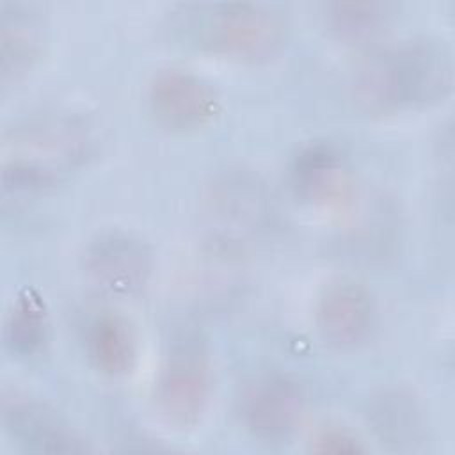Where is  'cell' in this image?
I'll use <instances>...</instances> for the list:
<instances>
[{"mask_svg": "<svg viewBox=\"0 0 455 455\" xmlns=\"http://www.w3.org/2000/svg\"><path fill=\"white\" fill-rule=\"evenodd\" d=\"M146 101L155 123L172 133L201 130L220 112L217 89L197 73L178 66H165L151 75Z\"/></svg>", "mask_w": 455, "mask_h": 455, "instance_id": "5b68a950", "label": "cell"}, {"mask_svg": "<svg viewBox=\"0 0 455 455\" xmlns=\"http://www.w3.org/2000/svg\"><path fill=\"white\" fill-rule=\"evenodd\" d=\"M50 339V315L44 299L34 288H23L12 299L5 322L4 341L7 350L21 359L39 355Z\"/></svg>", "mask_w": 455, "mask_h": 455, "instance_id": "9a60e30c", "label": "cell"}, {"mask_svg": "<svg viewBox=\"0 0 455 455\" xmlns=\"http://www.w3.org/2000/svg\"><path fill=\"white\" fill-rule=\"evenodd\" d=\"M295 196L313 208L339 206L352 190V171L339 146L318 139L302 144L290 164Z\"/></svg>", "mask_w": 455, "mask_h": 455, "instance_id": "30bf717a", "label": "cell"}, {"mask_svg": "<svg viewBox=\"0 0 455 455\" xmlns=\"http://www.w3.org/2000/svg\"><path fill=\"white\" fill-rule=\"evenodd\" d=\"M311 450L316 453H364L366 446L363 441L343 427H325L322 428L311 443Z\"/></svg>", "mask_w": 455, "mask_h": 455, "instance_id": "2e32d148", "label": "cell"}, {"mask_svg": "<svg viewBox=\"0 0 455 455\" xmlns=\"http://www.w3.org/2000/svg\"><path fill=\"white\" fill-rule=\"evenodd\" d=\"M377 322L375 299L366 284L339 277L323 286L315 306V325L320 338L341 350L363 345Z\"/></svg>", "mask_w": 455, "mask_h": 455, "instance_id": "9c48e42d", "label": "cell"}, {"mask_svg": "<svg viewBox=\"0 0 455 455\" xmlns=\"http://www.w3.org/2000/svg\"><path fill=\"white\" fill-rule=\"evenodd\" d=\"M0 416L5 434L23 450L37 453H87L89 439L48 403L16 389H4Z\"/></svg>", "mask_w": 455, "mask_h": 455, "instance_id": "ba28073f", "label": "cell"}, {"mask_svg": "<svg viewBox=\"0 0 455 455\" xmlns=\"http://www.w3.org/2000/svg\"><path fill=\"white\" fill-rule=\"evenodd\" d=\"M84 348L89 364L100 375L121 379L137 364L139 338L126 316L116 311H100L85 325Z\"/></svg>", "mask_w": 455, "mask_h": 455, "instance_id": "4fadbf2b", "label": "cell"}, {"mask_svg": "<svg viewBox=\"0 0 455 455\" xmlns=\"http://www.w3.org/2000/svg\"><path fill=\"white\" fill-rule=\"evenodd\" d=\"M368 421L380 443L414 451L428 441V419L419 398L405 387H387L370 400Z\"/></svg>", "mask_w": 455, "mask_h": 455, "instance_id": "7c38bea8", "label": "cell"}, {"mask_svg": "<svg viewBox=\"0 0 455 455\" xmlns=\"http://www.w3.org/2000/svg\"><path fill=\"white\" fill-rule=\"evenodd\" d=\"M213 393V364L206 345L196 336L171 343L153 386L156 414L176 430L201 423Z\"/></svg>", "mask_w": 455, "mask_h": 455, "instance_id": "277c9868", "label": "cell"}, {"mask_svg": "<svg viewBox=\"0 0 455 455\" xmlns=\"http://www.w3.org/2000/svg\"><path fill=\"white\" fill-rule=\"evenodd\" d=\"M92 149L87 124L64 114L32 117L4 133L2 183L12 194H39L76 169Z\"/></svg>", "mask_w": 455, "mask_h": 455, "instance_id": "7a4b0ae2", "label": "cell"}, {"mask_svg": "<svg viewBox=\"0 0 455 455\" xmlns=\"http://www.w3.org/2000/svg\"><path fill=\"white\" fill-rule=\"evenodd\" d=\"M185 32L203 52L240 64H259L281 53L288 23L263 2H215L183 11Z\"/></svg>", "mask_w": 455, "mask_h": 455, "instance_id": "3957f363", "label": "cell"}, {"mask_svg": "<svg viewBox=\"0 0 455 455\" xmlns=\"http://www.w3.org/2000/svg\"><path fill=\"white\" fill-rule=\"evenodd\" d=\"M453 84L450 48L432 37H411L371 50L357 66L352 94L370 116H389L443 101Z\"/></svg>", "mask_w": 455, "mask_h": 455, "instance_id": "6da1fadb", "label": "cell"}, {"mask_svg": "<svg viewBox=\"0 0 455 455\" xmlns=\"http://www.w3.org/2000/svg\"><path fill=\"white\" fill-rule=\"evenodd\" d=\"M396 14L387 0H334L323 7L327 30L347 44L371 43L382 36Z\"/></svg>", "mask_w": 455, "mask_h": 455, "instance_id": "5bb4252c", "label": "cell"}, {"mask_svg": "<svg viewBox=\"0 0 455 455\" xmlns=\"http://www.w3.org/2000/svg\"><path fill=\"white\" fill-rule=\"evenodd\" d=\"M46 27L43 16L23 2L0 7V76L7 87L34 68L43 53Z\"/></svg>", "mask_w": 455, "mask_h": 455, "instance_id": "8fae6325", "label": "cell"}, {"mask_svg": "<svg viewBox=\"0 0 455 455\" xmlns=\"http://www.w3.org/2000/svg\"><path fill=\"white\" fill-rule=\"evenodd\" d=\"M84 270L100 291L112 297H133L148 286L153 275V249L133 231L108 229L87 243Z\"/></svg>", "mask_w": 455, "mask_h": 455, "instance_id": "8992f818", "label": "cell"}, {"mask_svg": "<svg viewBox=\"0 0 455 455\" xmlns=\"http://www.w3.org/2000/svg\"><path fill=\"white\" fill-rule=\"evenodd\" d=\"M306 396L300 384L281 371L254 377L240 398V418L245 430L267 444L288 441L302 423Z\"/></svg>", "mask_w": 455, "mask_h": 455, "instance_id": "52a82bcc", "label": "cell"}]
</instances>
